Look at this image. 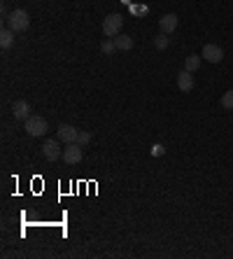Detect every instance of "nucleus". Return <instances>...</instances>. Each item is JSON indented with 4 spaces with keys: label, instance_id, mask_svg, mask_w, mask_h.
<instances>
[{
    "label": "nucleus",
    "instance_id": "obj_1",
    "mask_svg": "<svg viewBox=\"0 0 233 259\" xmlns=\"http://www.w3.org/2000/svg\"><path fill=\"white\" fill-rule=\"evenodd\" d=\"M23 129H26V133L33 138H42L49 131V124H47L45 117H38V114H31L26 122H23Z\"/></svg>",
    "mask_w": 233,
    "mask_h": 259
},
{
    "label": "nucleus",
    "instance_id": "obj_2",
    "mask_svg": "<svg viewBox=\"0 0 233 259\" xmlns=\"http://www.w3.org/2000/svg\"><path fill=\"white\" fill-rule=\"evenodd\" d=\"M28 26H31V16H28L26 9H14V12L7 16V28L9 31L21 33V31H26Z\"/></svg>",
    "mask_w": 233,
    "mask_h": 259
},
{
    "label": "nucleus",
    "instance_id": "obj_3",
    "mask_svg": "<svg viewBox=\"0 0 233 259\" xmlns=\"http://www.w3.org/2000/svg\"><path fill=\"white\" fill-rule=\"evenodd\" d=\"M121 26H124V16L121 14L105 16V21H103V33H105V38H116V35L121 33Z\"/></svg>",
    "mask_w": 233,
    "mask_h": 259
},
{
    "label": "nucleus",
    "instance_id": "obj_4",
    "mask_svg": "<svg viewBox=\"0 0 233 259\" xmlns=\"http://www.w3.org/2000/svg\"><path fill=\"white\" fill-rule=\"evenodd\" d=\"M84 159V152H82V145L79 143H68V145L63 147V161L70 164V166H75L79 161Z\"/></svg>",
    "mask_w": 233,
    "mask_h": 259
},
{
    "label": "nucleus",
    "instance_id": "obj_5",
    "mask_svg": "<svg viewBox=\"0 0 233 259\" xmlns=\"http://www.w3.org/2000/svg\"><path fill=\"white\" fill-rule=\"evenodd\" d=\"M42 154H45L47 161H56L63 157V150H61V140L56 138V140H45V145H42Z\"/></svg>",
    "mask_w": 233,
    "mask_h": 259
},
{
    "label": "nucleus",
    "instance_id": "obj_6",
    "mask_svg": "<svg viewBox=\"0 0 233 259\" xmlns=\"http://www.w3.org/2000/svg\"><path fill=\"white\" fill-rule=\"evenodd\" d=\"M77 133H79V129H75V126H70V124H61L58 126V131H56V138L61 140V143H75L77 140Z\"/></svg>",
    "mask_w": 233,
    "mask_h": 259
},
{
    "label": "nucleus",
    "instance_id": "obj_7",
    "mask_svg": "<svg viewBox=\"0 0 233 259\" xmlns=\"http://www.w3.org/2000/svg\"><path fill=\"white\" fill-rule=\"evenodd\" d=\"M201 56L210 63H219L222 59H224V49H222L219 45H205L203 47V52H201Z\"/></svg>",
    "mask_w": 233,
    "mask_h": 259
},
{
    "label": "nucleus",
    "instance_id": "obj_8",
    "mask_svg": "<svg viewBox=\"0 0 233 259\" xmlns=\"http://www.w3.org/2000/svg\"><path fill=\"white\" fill-rule=\"evenodd\" d=\"M177 14H163L161 19H159V28H161V33H166V35H171L175 28H177Z\"/></svg>",
    "mask_w": 233,
    "mask_h": 259
},
{
    "label": "nucleus",
    "instance_id": "obj_9",
    "mask_svg": "<svg viewBox=\"0 0 233 259\" xmlns=\"http://www.w3.org/2000/svg\"><path fill=\"white\" fill-rule=\"evenodd\" d=\"M177 86L182 93H189L194 89V73H189V70H182L177 75Z\"/></svg>",
    "mask_w": 233,
    "mask_h": 259
},
{
    "label": "nucleus",
    "instance_id": "obj_10",
    "mask_svg": "<svg viewBox=\"0 0 233 259\" xmlns=\"http://www.w3.org/2000/svg\"><path fill=\"white\" fill-rule=\"evenodd\" d=\"M12 112H14V119L26 122V119L31 117V105H28V100H16L14 105H12Z\"/></svg>",
    "mask_w": 233,
    "mask_h": 259
},
{
    "label": "nucleus",
    "instance_id": "obj_11",
    "mask_svg": "<svg viewBox=\"0 0 233 259\" xmlns=\"http://www.w3.org/2000/svg\"><path fill=\"white\" fill-rule=\"evenodd\" d=\"M112 40H115V45H116L119 52H128V49H133V38L131 35H121V33H119V35L112 38Z\"/></svg>",
    "mask_w": 233,
    "mask_h": 259
},
{
    "label": "nucleus",
    "instance_id": "obj_12",
    "mask_svg": "<svg viewBox=\"0 0 233 259\" xmlns=\"http://www.w3.org/2000/svg\"><path fill=\"white\" fill-rule=\"evenodd\" d=\"M198 66H201V56H198V54H189V56H186V61H184V70L196 73Z\"/></svg>",
    "mask_w": 233,
    "mask_h": 259
},
{
    "label": "nucleus",
    "instance_id": "obj_13",
    "mask_svg": "<svg viewBox=\"0 0 233 259\" xmlns=\"http://www.w3.org/2000/svg\"><path fill=\"white\" fill-rule=\"evenodd\" d=\"M12 42H14V31L5 28V31L0 33V47H2V49H9V47H12Z\"/></svg>",
    "mask_w": 233,
    "mask_h": 259
},
{
    "label": "nucleus",
    "instance_id": "obj_14",
    "mask_svg": "<svg viewBox=\"0 0 233 259\" xmlns=\"http://www.w3.org/2000/svg\"><path fill=\"white\" fill-rule=\"evenodd\" d=\"M101 52L105 54V56H112V54L116 52V45H115V40H112V38L103 40V45H101Z\"/></svg>",
    "mask_w": 233,
    "mask_h": 259
},
{
    "label": "nucleus",
    "instance_id": "obj_15",
    "mask_svg": "<svg viewBox=\"0 0 233 259\" xmlns=\"http://www.w3.org/2000/svg\"><path fill=\"white\" fill-rule=\"evenodd\" d=\"M219 103H222V107H224V110H233V91H226L224 96H222V100H219Z\"/></svg>",
    "mask_w": 233,
    "mask_h": 259
},
{
    "label": "nucleus",
    "instance_id": "obj_16",
    "mask_svg": "<svg viewBox=\"0 0 233 259\" xmlns=\"http://www.w3.org/2000/svg\"><path fill=\"white\" fill-rule=\"evenodd\" d=\"M75 143H79L82 147L89 145V143H91V133H89V131H79V133H77V140H75Z\"/></svg>",
    "mask_w": 233,
    "mask_h": 259
},
{
    "label": "nucleus",
    "instance_id": "obj_17",
    "mask_svg": "<svg viewBox=\"0 0 233 259\" xmlns=\"http://www.w3.org/2000/svg\"><path fill=\"white\" fill-rule=\"evenodd\" d=\"M154 47L159 49V52L168 47V38H166V33H161V35H156V38H154Z\"/></svg>",
    "mask_w": 233,
    "mask_h": 259
},
{
    "label": "nucleus",
    "instance_id": "obj_18",
    "mask_svg": "<svg viewBox=\"0 0 233 259\" xmlns=\"http://www.w3.org/2000/svg\"><path fill=\"white\" fill-rule=\"evenodd\" d=\"M163 152H166V150H163V145H152V157H161Z\"/></svg>",
    "mask_w": 233,
    "mask_h": 259
}]
</instances>
